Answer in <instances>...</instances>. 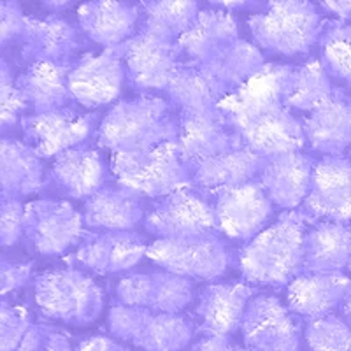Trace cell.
I'll list each match as a JSON object with an SVG mask.
<instances>
[{
    "mask_svg": "<svg viewBox=\"0 0 351 351\" xmlns=\"http://www.w3.org/2000/svg\"><path fill=\"white\" fill-rule=\"evenodd\" d=\"M293 65L265 64L255 76L218 102V112L247 149L262 158L302 152V120L285 106Z\"/></svg>",
    "mask_w": 351,
    "mask_h": 351,
    "instance_id": "1",
    "label": "cell"
},
{
    "mask_svg": "<svg viewBox=\"0 0 351 351\" xmlns=\"http://www.w3.org/2000/svg\"><path fill=\"white\" fill-rule=\"evenodd\" d=\"M306 211H283L274 223L247 241L239 253V271L244 280L258 287L281 288L304 272Z\"/></svg>",
    "mask_w": 351,
    "mask_h": 351,
    "instance_id": "2",
    "label": "cell"
},
{
    "mask_svg": "<svg viewBox=\"0 0 351 351\" xmlns=\"http://www.w3.org/2000/svg\"><path fill=\"white\" fill-rule=\"evenodd\" d=\"M180 121L171 102L156 95L120 100L97 128V146L111 153H136L176 143Z\"/></svg>",
    "mask_w": 351,
    "mask_h": 351,
    "instance_id": "3",
    "label": "cell"
},
{
    "mask_svg": "<svg viewBox=\"0 0 351 351\" xmlns=\"http://www.w3.org/2000/svg\"><path fill=\"white\" fill-rule=\"evenodd\" d=\"M112 176L118 184L141 197L162 199L192 186L190 167L181 158L178 143H164L146 152L112 153Z\"/></svg>",
    "mask_w": 351,
    "mask_h": 351,
    "instance_id": "4",
    "label": "cell"
},
{
    "mask_svg": "<svg viewBox=\"0 0 351 351\" xmlns=\"http://www.w3.org/2000/svg\"><path fill=\"white\" fill-rule=\"evenodd\" d=\"M247 27L260 48L287 56L309 51L324 30L319 9L302 0L269 2L247 18Z\"/></svg>",
    "mask_w": 351,
    "mask_h": 351,
    "instance_id": "5",
    "label": "cell"
},
{
    "mask_svg": "<svg viewBox=\"0 0 351 351\" xmlns=\"http://www.w3.org/2000/svg\"><path fill=\"white\" fill-rule=\"evenodd\" d=\"M36 304L44 316L74 327H86L104 307L102 288L77 269H53L36 280Z\"/></svg>",
    "mask_w": 351,
    "mask_h": 351,
    "instance_id": "6",
    "label": "cell"
},
{
    "mask_svg": "<svg viewBox=\"0 0 351 351\" xmlns=\"http://www.w3.org/2000/svg\"><path fill=\"white\" fill-rule=\"evenodd\" d=\"M108 322L114 339L143 351H180L190 344L195 332L192 319L181 313H156L125 304L109 309Z\"/></svg>",
    "mask_w": 351,
    "mask_h": 351,
    "instance_id": "7",
    "label": "cell"
},
{
    "mask_svg": "<svg viewBox=\"0 0 351 351\" xmlns=\"http://www.w3.org/2000/svg\"><path fill=\"white\" fill-rule=\"evenodd\" d=\"M153 263L188 280L213 281L228 267L225 241L215 234L183 239H156L146 253Z\"/></svg>",
    "mask_w": 351,
    "mask_h": 351,
    "instance_id": "8",
    "label": "cell"
},
{
    "mask_svg": "<svg viewBox=\"0 0 351 351\" xmlns=\"http://www.w3.org/2000/svg\"><path fill=\"white\" fill-rule=\"evenodd\" d=\"M144 227L158 239H183L218 232L215 206L192 186L156 200L144 218Z\"/></svg>",
    "mask_w": 351,
    "mask_h": 351,
    "instance_id": "9",
    "label": "cell"
},
{
    "mask_svg": "<svg viewBox=\"0 0 351 351\" xmlns=\"http://www.w3.org/2000/svg\"><path fill=\"white\" fill-rule=\"evenodd\" d=\"M84 219L67 200L39 199L25 208L23 236L44 256L62 255L84 237Z\"/></svg>",
    "mask_w": 351,
    "mask_h": 351,
    "instance_id": "10",
    "label": "cell"
},
{
    "mask_svg": "<svg viewBox=\"0 0 351 351\" xmlns=\"http://www.w3.org/2000/svg\"><path fill=\"white\" fill-rule=\"evenodd\" d=\"M20 125L25 143L37 153L39 158H56L67 149L86 144L97 127V114L62 108L56 111L23 116Z\"/></svg>",
    "mask_w": 351,
    "mask_h": 351,
    "instance_id": "11",
    "label": "cell"
},
{
    "mask_svg": "<svg viewBox=\"0 0 351 351\" xmlns=\"http://www.w3.org/2000/svg\"><path fill=\"white\" fill-rule=\"evenodd\" d=\"M112 49L123 60L132 86L143 92L165 90L176 69L184 64L178 43L143 32H137Z\"/></svg>",
    "mask_w": 351,
    "mask_h": 351,
    "instance_id": "12",
    "label": "cell"
},
{
    "mask_svg": "<svg viewBox=\"0 0 351 351\" xmlns=\"http://www.w3.org/2000/svg\"><path fill=\"white\" fill-rule=\"evenodd\" d=\"M244 344L253 351H300L299 318L278 297L250 300L241 324Z\"/></svg>",
    "mask_w": 351,
    "mask_h": 351,
    "instance_id": "13",
    "label": "cell"
},
{
    "mask_svg": "<svg viewBox=\"0 0 351 351\" xmlns=\"http://www.w3.org/2000/svg\"><path fill=\"white\" fill-rule=\"evenodd\" d=\"M127 71L123 60L112 48L102 53H88L69 72L72 100L86 109H97L114 102L121 93Z\"/></svg>",
    "mask_w": 351,
    "mask_h": 351,
    "instance_id": "14",
    "label": "cell"
},
{
    "mask_svg": "<svg viewBox=\"0 0 351 351\" xmlns=\"http://www.w3.org/2000/svg\"><path fill=\"white\" fill-rule=\"evenodd\" d=\"M218 230L230 239L252 241L272 216V202L258 180L215 193Z\"/></svg>",
    "mask_w": 351,
    "mask_h": 351,
    "instance_id": "15",
    "label": "cell"
},
{
    "mask_svg": "<svg viewBox=\"0 0 351 351\" xmlns=\"http://www.w3.org/2000/svg\"><path fill=\"white\" fill-rule=\"evenodd\" d=\"M304 211L311 219L351 221V158L322 156L316 160Z\"/></svg>",
    "mask_w": 351,
    "mask_h": 351,
    "instance_id": "16",
    "label": "cell"
},
{
    "mask_svg": "<svg viewBox=\"0 0 351 351\" xmlns=\"http://www.w3.org/2000/svg\"><path fill=\"white\" fill-rule=\"evenodd\" d=\"M116 299L125 306L180 315L193 299L192 280L169 271L139 272L120 280Z\"/></svg>",
    "mask_w": 351,
    "mask_h": 351,
    "instance_id": "17",
    "label": "cell"
},
{
    "mask_svg": "<svg viewBox=\"0 0 351 351\" xmlns=\"http://www.w3.org/2000/svg\"><path fill=\"white\" fill-rule=\"evenodd\" d=\"M20 55L28 65L55 64L71 67L72 56L81 49V37L76 27L58 14L46 18L27 16L20 37Z\"/></svg>",
    "mask_w": 351,
    "mask_h": 351,
    "instance_id": "18",
    "label": "cell"
},
{
    "mask_svg": "<svg viewBox=\"0 0 351 351\" xmlns=\"http://www.w3.org/2000/svg\"><path fill=\"white\" fill-rule=\"evenodd\" d=\"M143 236L130 230L84 234L76 260L99 274H116L132 269L148 253Z\"/></svg>",
    "mask_w": 351,
    "mask_h": 351,
    "instance_id": "19",
    "label": "cell"
},
{
    "mask_svg": "<svg viewBox=\"0 0 351 351\" xmlns=\"http://www.w3.org/2000/svg\"><path fill=\"white\" fill-rule=\"evenodd\" d=\"M202 76L208 80L219 100L243 86L265 65L263 55L255 44L237 39L193 62Z\"/></svg>",
    "mask_w": 351,
    "mask_h": 351,
    "instance_id": "20",
    "label": "cell"
},
{
    "mask_svg": "<svg viewBox=\"0 0 351 351\" xmlns=\"http://www.w3.org/2000/svg\"><path fill=\"white\" fill-rule=\"evenodd\" d=\"M178 121L180 134L176 143L188 167L243 144L218 111H180Z\"/></svg>",
    "mask_w": 351,
    "mask_h": 351,
    "instance_id": "21",
    "label": "cell"
},
{
    "mask_svg": "<svg viewBox=\"0 0 351 351\" xmlns=\"http://www.w3.org/2000/svg\"><path fill=\"white\" fill-rule=\"evenodd\" d=\"M306 143L325 156H343L351 148V95L343 88L302 120Z\"/></svg>",
    "mask_w": 351,
    "mask_h": 351,
    "instance_id": "22",
    "label": "cell"
},
{
    "mask_svg": "<svg viewBox=\"0 0 351 351\" xmlns=\"http://www.w3.org/2000/svg\"><path fill=\"white\" fill-rule=\"evenodd\" d=\"M316 160L304 152L285 153L265 160L258 181L272 204L291 211L304 204L311 190Z\"/></svg>",
    "mask_w": 351,
    "mask_h": 351,
    "instance_id": "23",
    "label": "cell"
},
{
    "mask_svg": "<svg viewBox=\"0 0 351 351\" xmlns=\"http://www.w3.org/2000/svg\"><path fill=\"white\" fill-rule=\"evenodd\" d=\"M111 167L104 156L90 144H81L56 156L49 180L64 195L72 199H90L106 186Z\"/></svg>",
    "mask_w": 351,
    "mask_h": 351,
    "instance_id": "24",
    "label": "cell"
},
{
    "mask_svg": "<svg viewBox=\"0 0 351 351\" xmlns=\"http://www.w3.org/2000/svg\"><path fill=\"white\" fill-rule=\"evenodd\" d=\"M255 293L247 283H209L195 307L199 330L206 335H232L241 328L246 307Z\"/></svg>",
    "mask_w": 351,
    "mask_h": 351,
    "instance_id": "25",
    "label": "cell"
},
{
    "mask_svg": "<svg viewBox=\"0 0 351 351\" xmlns=\"http://www.w3.org/2000/svg\"><path fill=\"white\" fill-rule=\"evenodd\" d=\"M351 290V280L343 272L309 274L302 272L288 285L287 304L290 311L302 318L316 319L332 315L343 306Z\"/></svg>",
    "mask_w": 351,
    "mask_h": 351,
    "instance_id": "26",
    "label": "cell"
},
{
    "mask_svg": "<svg viewBox=\"0 0 351 351\" xmlns=\"http://www.w3.org/2000/svg\"><path fill=\"white\" fill-rule=\"evenodd\" d=\"M265 158L247 149L244 144L208 160L190 165L192 186L216 193L227 188L243 186L260 176Z\"/></svg>",
    "mask_w": 351,
    "mask_h": 351,
    "instance_id": "27",
    "label": "cell"
},
{
    "mask_svg": "<svg viewBox=\"0 0 351 351\" xmlns=\"http://www.w3.org/2000/svg\"><path fill=\"white\" fill-rule=\"evenodd\" d=\"M139 20L141 8L128 2H86L77 9L81 32L108 49L116 48L136 36L134 30Z\"/></svg>",
    "mask_w": 351,
    "mask_h": 351,
    "instance_id": "28",
    "label": "cell"
},
{
    "mask_svg": "<svg viewBox=\"0 0 351 351\" xmlns=\"http://www.w3.org/2000/svg\"><path fill=\"white\" fill-rule=\"evenodd\" d=\"M144 218L141 195L123 186H104L84 202V225L93 230H130Z\"/></svg>",
    "mask_w": 351,
    "mask_h": 351,
    "instance_id": "29",
    "label": "cell"
},
{
    "mask_svg": "<svg viewBox=\"0 0 351 351\" xmlns=\"http://www.w3.org/2000/svg\"><path fill=\"white\" fill-rule=\"evenodd\" d=\"M351 252V225L322 221L304 237V272L334 274L348 269Z\"/></svg>",
    "mask_w": 351,
    "mask_h": 351,
    "instance_id": "30",
    "label": "cell"
},
{
    "mask_svg": "<svg viewBox=\"0 0 351 351\" xmlns=\"http://www.w3.org/2000/svg\"><path fill=\"white\" fill-rule=\"evenodd\" d=\"M43 162L27 143L11 137L0 141L2 199H20L43 188Z\"/></svg>",
    "mask_w": 351,
    "mask_h": 351,
    "instance_id": "31",
    "label": "cell"
},
{
    "mask_svg": "<svg viewBox=\"0 0 351 351\" xmlns=\"http://www.w3.org/2000/svg\"><path fill=\"white\" fill-rule=\"evenodd\" d=\"M237 39H239V30L232 12L211 8L200 9L190 28L180 37L178 46L183 53L184 62L193 64L215 49L227 46Z\"/></svg>",
    "mask_w": 351,
    "mask_h": 351,
    "instance_id": "32",
    "label": "cell"
},
{
    "mask_svg": "<svg viewBox=\"0 0 351 351\" xmlns=\"http://www.w3.org/2000/svg\"><path fill=\"white\" fill-rule=\"evenodd\" d=\"M71 67L55 64L28 65L16 77V84L23 93L27 104L36 109V112L67 108L72 100L69 92Z\"/></svg>",
    "mask_w": 351,
    "mask_h": 351,
    "instance_id": "33",
    "label": "cell"
},
{
    "mask_svg": "<svg viewBox=\"0 0 351 351\" xmlns=\"http://www.w3.org/2000/svg\"><path fill=\"white\" fill-rule=\"evenodd\" d=\"M334 92L335 86L322 60L309 58L304 64L293 65L283 100L290 111L311 112L330 99Z\"/></svg>",
    "mask_w": 351,
    "mask_h": 351,
    "instance_id": "34",
    "label": "cell"
},
{
    "mask_svg": "<svg viewBox=\"0 0 351 351\" xmlns=\"http://www.w3.org/2000/svg\"><path fill=\"white\" fill-rule=\"evenodd\" d=\"M141 8L139 32L158 39L178 43L186 32L197 14L200 5L192 0L176 2V0H160V2H143Z\"/></svg>",
    "mask_w": 351,
    "mask_h": 351,
    "instance_id": "35",
    "label": "cell"
},
{
    "mask_svg": "<svg viewBox=\"0 0 351 351\" xmlns=\"http://www.w3.org/2000/svg\"><path fill=\"white\" fill-rule=\"evenodd\" d=\"M172 108L178 111L216 112L219 99L195 65L181 64L165 88Z\"/></svg>",
    "mask_w": 351,
    "mask_h": 351,
    "instance_id": "36",
    "label": "cell"
},
{
    "mask_svg": "<svg viewBox=\"0 0 351 351\" xmlns=\"http://www.w3.org/2000/svg\"><path fill=\"white\" fill-rule=\"evenodd\" d=\"M322 64L328 76L343 81L351 88V25L328 21L319 36Z\"/></svg>",
    "mask_w": 351,
    "mask_h": 351,
    "instance_id": "37",
    "label": "cell"
},
{
    "mask_svg": "<svg viewBox=\"0 0 351 351\" xmlns=\"http://www.w3.org/2000/svg\"><path fill=\"white\" fill-rule=\"evenodd\" d=\"M304 339L311 351H351V325L334 313L309 319Z\"/></svg>",
    "mask_w": 351,
    "mask_h": 351,
    "instance_id": "38",
    "label": "cell"
},
{
    "mask_svg": "<svg viewBox=\"0 0 351 351\" xmlns=\"http://www.w3.org/2000/svg\"><path fill=\"white\" fill-rule=\"evenodd\" d=\"M0 123L2 130L20 123L23 118L21 112L28 108L23 93L18 88L16 77L12 76V69L5 58L0 60Z\"/></svg>",
    "mask_w": 351,
    "mask_h": 351,
    "instance_id": "39",
    "label": "cell"
},
{
    "mask_svg": "<svg viewBox=\"0 0 351 351\" xmlns=\"http://www.w3.org/2000/svg\"><path fill=\"white\" fill-rule=\"evenodd\" d=\"M2 351H18L21 341L30 330V315L25 307L12 306V304L2 302Z\"/></svg>",
    "mask_w": 351,
    "mask_h": 351,
    "instance_id": "40",
    "label": "cell"
},
{
    "mask_svg": "<svg viewBox=\"0 0 351 351\" xmlns=\"http://www.w3.org/2000/svg\"><path fill=\"white\" fill-rule=\"evenodd\" d=\"M25 206L20 199H2L0 206V244L12 246L23 236Z\"/></svg>",
    "mask_w": 351,
    "mask_h": 351,
    "instance_id": "41",
    "label": "cell"
},
{
    "mask_svg": "<svg viewBox=\"0 0 351 351\" xmlns=\"http://www.w3.org/2000/svg\"><path fill=\"white\" fill-rule=\"evenodd\" d=\"M18 351H72L67 335L46 325H32Z\"/></svg>",
    "mask_w": 351,
    "mask_h": 351,
    "instance_id": "42",
    "label": "cell"
},
{
    "mask_svg": "<svg viewBox=\"0 0 351 351\" xmlns=\"http://www.w3.org/2000/svg\"><path fill=\"white\" fill-rule=\"evenodd\" d=\"M25 23H27V14L18 2H14V0L0 2V39H2V46L12 43V40H20L25 30Z\"/></svg>",
    "mask_w": 351,
    "mask_h": 351,
    "instance_id": "43",
    "label": "cell"
},
{
    "mask_svg": "<svg viewBox=\"0 0 351 351\" xmlns=\"http://www.w3.org/2000/svg\"><path fill=\"white\" fill-rule=\"evenodd\" d=\"M34 262H11L2 258L0 267V291L2 295H8L11 291L23 287L32 278Z\"/></svg>",
    "mask_w": 351,
    "mask_h": 351,
    "instance_id": "44",
    "label": "cell"
},
{
    "mask_svg": "<svg viewBox=\"0 0 351 351\" xmlns=\"http://www.w3.org/2000/svg\"><path fill=\"white\" fill-rule=\"evenodd\" d=\"M190 351H253L252 348L234 343L228 335H208L197 341Z\"/></svg>",
    "mask_w": 351,
    "mask_h": 351,
    "instance_id": "45",
    "label": "cell"
},
{
    "mask_svg": "<svg viewBox=\"0 0 351 351\" xmlns=\"http://www.w3.org/2000/svg\"><path fill=\"white\" fill-rule=\"evenodd\" d=\"M121 348L123 346L118 341L111 339V337L93 335V337L81 341L74 351H121Z\"/></svg>",
    "mask_w": 351,
    "mask_h": 351,
    "instance_id": "46",
    "label": "cell"
},
{
    "mask_svg": "<svg viewBox=\"0 0 351 351\" xmlns=\"http://www.w3.org/2000/svg\"><path fill=\"white\" fill-rule=\"evenodd\" d=\"M318 8L325 9L327 12H332L339 20H351V2H322Z\"/></svg>",
    "mask_w": 351,
    "mask_h": 351,
    "instance_id": "47",
    "label": "cell"
},
{
    "mask_svg": "<svg viewBox=\"0 0 351 351\" xmlns=\"http://www.w3.org/2000/svg\"><path fill=\"white\" fill-rule=\"evenodd\" d=\"M341 311H343L344 319H346L348 324L351 325V290H350V293H348L346 299H344L343 306H341Z\"/></svg>",
    "mask_w": 351,
    "mask_h": 351,
    "instance_id": "48",
    "label": "cell"
},
{
    "mask_svg": "<svg viewBox=\"0 0 351 351\" xmlns=\"http://www.w3.org/2000/svg\"><path fill=\"white\" fill-rule=\"evenodd\" d=\"M44 5L49 9V11H60L71 5V2H44Z\"/></svg>",
    "mask_w": 351,
    "mask_h": 351,
    "instance_id": "49",
    "label": "cell"
},
{
    "mask_svg": "<svg viewBox=\"0 0 351 351\" xmlns=\"http://www.w3.org/2000/svg\"><path fill=\"white\" fill-rule=\"evenodd\" d=\"M348 269H350V272H351V252H350V262H348Z\"/></svg>",
    "mask_w": 351,
    "mask_h": 351,
    "instance_id": "50",
    "label": "cell"
}]
</instances>
